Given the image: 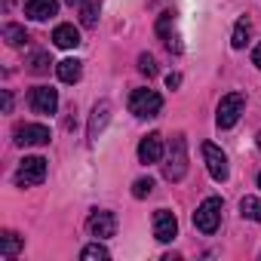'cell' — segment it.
Segmentation results:
<instances>
[{
    "label": "cell",
    "mask_w": 261,
    "mask_h": 261,
    "mask_svg": "<svg viewBox=\"0 0 261 261\" xmlns=\"http://www.w3.org/2000/svg\"><path fill=\"white\" fill-rule=\"evenodd\" d=\"M163 175H166V181H181L185 175H188V142H185V136L178 133V136H172V142H169V151L163 154Z\"/></svg>",
    "instance_id": "obj_1"
},
{
    "label": "cell",
    "mask_w": 261,
    "mask_h": 261,
    "mask_svg": "<svg viewBox=\"0 0 261 261\" xmlns=\"http://www.w3.org/2000/svg\"><path fill=\"white\" fill-rule=\"evenodd\" d=\"M221 209H224V203L218 197H206L194 212V227L200 233H215L218 224H221Z\"/></svg>",
    "instance_id": "obj_2"
},
{
    "label": "cell",
    "mask_w": 261,
    "mask_h": 261,
    "mask_svg": "<svg viewBox=\"0 0 261 261\" xmlns=\"http://www.w3.org/2000/svg\"><path fill=\"white\" fill-rule=\"evenodd\" d=\"M243 108H246V95H243V92H227V95H221L218 111H215V123H218V129H230V126H237Z\"/></svg>",
    "instance_id": "obj_3"
},
{
    "label": "cell",
    "mask_w": 261,
    "mask_h": 261,
    "mask_svg": "<svg viewBox=\"0 0 261 261\" xmlns=\"http://www.w3.org/2000/svg\"><path fill=\"white\" fill-rule=\"evenodd\" d=\"M129 111H133L136 117H142V120L157 117L163 111V98L154 89H136L133 95H129Z\"/></svg>",
    "instance_id": "obj_4"
},
{
    "label": "cell",
    "mask_w": 261,
    "mask_h": 261,
    "mask_svg": "<svg viewBox=\"0 0 261 261\" xmlns=\"http://www.w3.org/2000/svg\"><path fill=\"white\" fill-rule=\"evenodd\" d=\"M46 178V160L43 157H25L16 169V185L19 188H31V185H40Z\"/></svg>",
    "instance_id": "obj_5"
},
{
    "label": "cell",
    "mask_w": 261,
    "mask_h": 261,
    "mask_svg": "<svg viewBox=\"0 0 261 261\" xmlns=\"http://www.w3.org/2000/svg\"><path fill=\"white\" fill-rule=\"evenodd\" d=\"M86 230H89L95 240L114 237V233H117V218H114V212H108V209H92L89 218H86Z\"/></svg>",
    "instance_id": "obj_6"
},
{
    "label": "cell",
    "mask_w": 261,
    "mask_h": 261,
    "mask_svg": "<svg viewBox=\"0 0 261 261\" xmlns=\"http://www.w3.org/2000/svg\"><path fill=\"white\" fill-rule=\"evenodd\" d=\"M16 145H22V148L49 145V129L43 123H22V126H16Z\"/></svg>",
    "instance_id": "obj_7"
},
{
    "label": "cell",
    "mask_w": 261,
    "mask_h": 261,
    "mask_svg": "<svg viewBox=\"0 0 261 261\" xmlns=\"http://www.w3.org/2000/svg\"><path fill=\"white\" fill-rule=\"evenodd\" d=\"M203 160H206V169H209V175H212L215 181H227L230 166H227V157H224L221 148H215L212 142H206V145H203Z\"/></svg>",
    "instance_id": "obj_8"
},
{
    "label": "cell",
    "mask_w": 261,
    "mask_h": 261,
    "mask_svg": "<svg viewBox=\"0 0 261 261\" xmlns=\"http://www.w3.org/2000/svg\"><path fill=\"white\" fill-rule=\"evenodd\" d=\"M154 237L160 243H172L178 237V218H175V212H169V209H157L154 212Z\"/></svg>",
    "instance_id": "obj_9"
},
{
    "label": "cell",
    "mask_w": 261,
    "mask_h": 261,
    "mask_svg": "<svg viewBox=\"0 0 261 261\" xmlns=\"http://www.w3.org/2000/svg\"><path fill=\"white\" fill-rule=\"evenodd\" d=\"M28 101H31L34 114H56V108H59V92H56L53 86H34Z\"/></svg>",
    "instance_id": "obj_10"
},
{
    "label": "cell",
    "mask_w": 261,
    "mask_h": 261,
    "mask_svg": "<svg viewBox=\"0 0 261 261\" xmlns=\"http://www.w3.org/2000/svg\"><path fill=\"white\" fill-rule=\"evenodd\" d=\"M163 154H166V148H163V136H160V133H151V136H145V139L139 142V160H142L145 166L160 163Z\"/></svg>",
    "instance_id": "obj_11"
},
{
    "label": "cell",
    "mask_w": 261,
    "mask_h": 261,
    "mask_svg": "<svg viewBox=\"0 0 261 261\" xmlns=\"http://www.w3.org/2000/svg\"><path fill=\"white\" fill-rule=\"evenodd\" d=\"M108 120H111V101H98V105L92 108V114H89V126H86V136H89V142H95V139L105 133Z\"/></svg>",
    "instance_id": "obj_12"
},
{
    "label": "cell",
    "mask_w": 261,
    "mask_h": 261,
    "mask_svg": "<svg viewBox=\"0 0 261 261\" xmlns=\"http://www.w3.org/2000/svg\"><path fill=\"white\" fill-rule=\"evenodd\" d=\"M172 28H175V13H160V19H157V37L172 49V53H181V43H178V37L172 34Z\"/></svg>",
    "instance_id": "obj_13"
},
{
    "label": "cell",
    "mask_w": 261,
    "mask_h": 261,
    "mask_svg": "<svg viewBox=\"0 0 261 261\" xmlns=\"http://www.w3.org/2000/svg\"><path fill=\"white\" fill-rule=\"evenodd\" d=\"M59 13V0H28L25 4V16L34 22H46Z\"/></svg>",
    "instance_id": "obj_14"
},
{
    "label": "cell",
    "mask_w": 261,
    "mask_h": 261,
    "mask_svg": "<svg viewBox=\"0 0 261 261\" xmlns=\"http://www.w3.org/2000/svg\"><path fill=\"white\" fill-rule=\"evenodd\" d=\"M22 246H25V240H22L16 230H4V237H0V258H4V261H13V258L22 252Z\"/></svg>",
    "instance_id": "obj_15"
},
{
    "label": "cell",
    "mask_w": 261,
    "mask_h": 261,
    "mask_svg": "<svg viewBox=\"0 0 261 261\" xmlns=\"http://www.w3.org/2000/svg\"><path fill=\"white\" fill-rule=\"evenodd\" d=\"M53 43H56L59 49H74V46L80 43V31H77L74 25H56V31H53Z\"/></svg>",
    "instance_id": "obj_16"
},
{
    "label": "cell",
    "mask_w": 261,
    "mask_h": 261,
    "mask_svg": "<svg viewBox=\"0 0 261 261\" xmlns=\"http://www.w3.org/2000/svg\"><path fill=\"white\" fill-rule=\"evenodd\" d=\"M56 74H59L62 83H77L80 74H83V62H80V59H62V62L56 65Z\"/></svg>",
    "instance_id": "obj_17"
},
{
    "label": "cell",
    "mask_w": 261,
    "mask_h": 261,
    "mask_svg": "<svg viewBox=\"0 0 261 261\" xmlns=\"http://www.w3.org/2000/svg\"><path fill=\"white\" fill-rule=\"evenodd\" d=\"M249 34H252V22L243 16V19L233 25V37H230V46H233V49H243V46L249 43Z\"/></svg>",
    "instance_id": "obj_18"
},
{
    "label": "cell",
    "mask_w": 261,
    "mask_h": 261,
    "mask_svg": "<svg viewBox=\"0 0 261 261\" xmlns=\"http://www.w3.org/2000/svg\"><path fill=\"white\" fill-rule=\"evenodd\" d=\"M98 10H101L98 0H83V4H80V22H83V28H95Z\"/></svg>",
    "instance_id": "obj_19"
},
{
    "label": "cell",
    "mask_w": 261,
    "mask_h": 261,
    "mask_svg": "<svg viewBox=\"0 0 261 261\" xmlns=\"http://www.w3.org/2000/svg\"><path fill=\"white\" fill-rule=\"evenodd\" d=\"M240 215L249 221H261V200L258 197H243L240 200Z\"/></svg>",
    "instance_id": "obj_20"
},
{
    "label": "cell",
    "mask_w": 261,
    "mask_h": 261,
    "mask_svg": "<svg viewBox=\"0 0 261 261\" xmlns=\"http://www.w3.org/2000/svg\"><path fill=\"white\" fill-rule=\"evenodd\" d=\"M80 258L83 261H108L111 258V252L95 240V243H89V246H83V252H80Z\"/></svg>",
    "instance_id": "obj_21"
},
{
    "label": "cell",
    "mask_w": 261,
    "mask_h": 261,
    "mask_svg": "<svg viewBox=\"0 0 261 261\" xmlns=\"http://www.w3.org/2000/svg\"><path fill=\"white\" fill-rule=\"evenodd\" d=\"M4 40L10 46H22V43H28V34L22 25H4Z\"/></svg>",
    "instance_id": "obj_22"
},
{
    "label": "cell",
    "mask_w": 261,
    "mask_h": 261,
    "mask_svg": "<svg viewBox=\"0 0 261 261\" xmlns=\"http://www.w3.org/2000/svg\"><path fill=\"white\" fill-rule=\"evenodd\" d=\"M151 191H154V178H139V181L133 185V197H136V200H145Z\"/></svg>",
    "instance_id": "obj_23"
},
{
    "label": "cell",
    "mask_w": 261,
    "mask_h": 261,
    "mask_svg": "<svg viewBox=\"0 0 261 261\" xmlns=\"http://www.w3.org/2000/svg\"><path fill=\"white\" fill-rule=\"evenodd\" d=\"M49 65H53V62H49V56H46V53H37V56L31 59V74H46V71H49Z\"/></svg>",
    "instance_id": "obj_24"
},
{
    "label": "cell",
    "mask_w": 261,
    "mask_h": 261,
    "mask_svg": "<svg viewBox=\"0 0 261 261\" xmlns=\"http://www.w3.org/2000/svg\"><path fill=\"white\" fill-rule=\"evenodd\" d=\"M139 71H142L145 77H154V74H157V62H154V56L142 53V56H139Z\"/></svg>",
    "instance_id": "obj_25"
},
{
    "label": "cell",
    "mask_w": 261,
    "mask_h": 261,
    "mask_svg": "<svg viewBox=\"0 0 261 261\" xmlns=\"http://www.w3.org/2000/svg\"><path fill=\"white\" fill-rule=\"evenodd\" d=\"M178 83H181V74H169V77H166V86H169V89H175Z\"/></svg>",
    "instance_id": "obj_26"
},
{
    "label": "cell",
    "mask_w": 261,
    "mask_h": 261,
    "mask_svg": "<svg viewBox=\"0 0 261 261\" xmlns=\"http://www.w3.org/2000/svg\"><path fill=\"white\" fill-rule=\"evenodd\" d=\"M4 111H7V114H10V111H13V95H10V89H7V92H4Z\"/></svg>",
    "instance_id": "obj_27"
},
{
    "label": "cell",
    "mask_w": 261,
    "mask_h": 261,
    "mask_svg": "<svg viewBox=\"0 0 261 261\" xmlns=\"http://www.w3.org/2000/svg\"><path fill=\"white\" fill-rule=\"evenodd\" d=\"M252 62H255V65H258V71H261V43L255 46V53H252Z\"/></svg>",
    "instance_id": "obj_28"
},
{
    "label": "cell",
    "mask_w": 261,
    "mask_h": 261,
    "mask_svg": "<svg viewBox=\"0 0 261 261\" xmlns=\"http://www.w3.org/2000/svg\"><path fill=\"white\" fill-rule=\"evenodd\" d=\"M68 4H71V7H74V4H77V7H80V4H83V0H68Z\"/></svg>",
    "instance_id": "obj_29"
},
{
    "label": "cell",
    "mask_w": 261,
    "mask_h": 261,
    "mask_svg": "<svg viewBox=\"0 0 261 261\" xmlns=\"http://www.w3.org/2000/svg\"><path fill=\"white\" fill-rule=\"evenodd\" d=\"M255 139H258V148H261V133H258V136H255Z\"/></svg>",
    "instance_id": "obj_30"
},
{
    "label": "cell",
    "mask_w": 261,
    "mask_h": 261,
    "mask_svg": "<svg viewBox=\"0 0 261 261\" xmlns=\"http://www.w3.org/2000/svg\"><path fill=\"white\" fill-rule=\"evenodd\" d=\"M258 188H261V172H258Z\"/></svg>",
    "instance_id": "obj_31"
}]
</instances>
